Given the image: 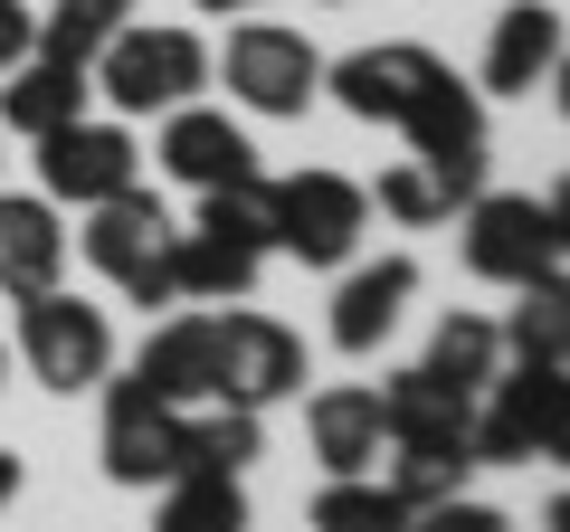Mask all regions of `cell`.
<instances>
[{"mask_svg": "<svg viewBox=\"0 0 570 532\" xmlns=\"http://www.w3.org/2000/svg\"><path fill=\"white\" fill-rule=\"evenodd\" d=\"M305 390V343H295V324H276V314L257 305H228L219 314V410H276V400H295Z\"/></svg>", "mask_w": 570, "mask_h": 532, "instance_id": "11", "label": "cell"}, {"mask_svg": "<svg viewBox=\"0 0 570 532\" xmlns=\"http://www.w3.org/2000/svg\"><path fill=\"white\" fill-rule=\"evenodd\" d=\"M475 466H532L570 447V362H504L475 390Z\"/></svg>", "mask_w": 570, "mask_h": 532, "instance_id": "3", "label": "cell"}, {"mask_svg": "<svg viewBox=\"0 0 570 532\" xmlns=\"http://www.w3.org/2000/svg\"><path fill=\"white\" fill-rule=\"evenodd\" d=\"M409 295H419V257H352L343 286H333V352H381L400 333Z\"/></svg>", "mask_w": 570, "mask_h": 532, "instance_id": "15", "label": "cell"}, {"mask_svg": "<svg viewBox=\"0 0 570 532\" xmlns=\"http://www.w3.org/2000/svg\"><path fill=\"white\" fill-rule=\"evenodd\" d=\"M86 86H96L115 115H171V105H190L209 86V39L181 20H124L115 39L96 48V67H86Z\"/></svg>", "mask_w": 570, "mask_h": 532, "instance_id": "2", "label": "cell"}, {"mask_svg": "<svg viewBox=\"0 0 570 532\" xmlns=\"http://www.w3.org/2000/svg\"><path fill=\"white\" fill-rule=\"evenodd\" d=\"M153 532H247V485L238 475H171Z\"/></svg>", "mask_w": 570, "mask_h": 532, "instance_id": "25", "label": "cell"}, {"mask_svg": "<svg viewBox=\"0 0 570 532\" xmlns=\"http://www.w3.org/2000/svg\"><path fill=\"white\" fill-rule=\"evenodd\" d=\"M39 48V20H29V0H0V77Z\"/></svg>", "mask_w": 570, "mask_h": 532, "instance_id": "30", "label": "cell"}, {"mask_svg": "<svg viewBox=\"0 0 570 532\" xmlns=\"http://www.w3.org/2000/svg\"><path fill=\"white\" fill-rule=\"evenodd\" d=\"M362 200L381 209V219H400V228H438V219H456V200L438 190V171H428V162H409V152H400V162H390L381 181L362 190Z\"/></svg>", "mask_w": 570, "mask_h": 532, "instance_id": "28", "label": "cell"}, {"mask_svg": "<svg viewBox=\"0 0 570 532\" xmlns=\"http://www.w3.org/2000/svg\"><path fill=\"white\" fill-rule=\"evenodd\" d=\"M400 134H409V162L438 171V190H448L456 209L485 190V162H494V144H485V96H475L456 67H448V77H438V86H428V96L400 115Z\"/></svg>", "mask_w": 570, "mask_h": 532, "instance_id": "8", "label": "cell"}, {"mask_svg": "<svg viewBox=\"0 0 570 532\" xmlns=\"http://www.w3.org/2000/svg\"><path fill=\"white\" fill-rule=\"evenodd\" d=\"M209 77H228V96H238L247 115L285 124V115H305V105L324 96V48H314L305 29H285V20H238L228 48L209 58Z\"/></svg>", "mask_w": 570, "mask_h": 532, "instance_id": "5", "label": "cell"}, {"mask_svg": "<svg viewBox=\"0 0 570 532\" xmlns=\"http://www.w3.org/2000/svg\"><path fill=\"white\" fill-rule=\"evenodd\" d=\"M371 400H381V437H390V447H475V437H466V428H475V400L438 390L419 362L390 371Z\"/></svg>", "mask_w": 570, "mask_h": 532, "instance_id": "20", "label": "cell"}, {"mask_svg": "<svg viewBox=\"0 0 570 532\" xmlns=\"http://www.w3.org/2000/svg\"><path fill=\"white\" fill-rule=\"evenodd\" d=\"M20 475H29V466H20V456H10V447H0V513L20 504Z\"/></svg>", "mask_w": 570, "mask_h": 532, "instance_id": "31", "label": "cell"}, {"mask_svg": "<svg viewBox=\"0 0 570 532\" xmlns=\"http://www.w3.org/2000/svg\"><path fill=\"white\" fill-rule=\"evenodd\" d=\"M561 0H513L504 20H494V39H485V67H475V86L485 96H532V86H551L561 77Z\"/></svg>", "mask_w": 570, "mask_h": 532, "instance_id": "17", "label": "cell"}, {"mask_svg": "<svg viewBox=\"0 0 570 532\" xmlns=\"http://www.w3.org/2000/svg\"><path fill=\"white\" fill-rule=\"evenodd\" d=\"M324 10H343V0H324Z\"/></svg>", "mask_w": 570, "mask_h": 532, "instance_id": "33", "label": "cell"}, {"mask_svg": "<svg viewBox=\"0 0 570 532\" xmlns=\"http://www.w3.org/2000/svg\"><path fill=\"white\" fill-rule=\"evenodd\" d=\"M153 162H163L181 190L257 181V144H247V124H238V115H219V105H200V96L163 115V144H153Z\"/></svg>", "mask_w": 570, "mask_h": 532, "instance_id": "14", "label": "cell"}, {"mask_svg": "<svg viewBox=\"0 0 570 532\" xmlns=\"http://www.w3.org/2000/svg\"><path fill=\"white\" fill-rule=\"evenodd\" d=\"M134 181H142V144L124 124L77 115V124H58V134H39V200L96 209V200H115V190H134Z\"/></svg>", "mask_w": 570, "mask_h": 532, "instance_id": "12", "label": "cell"}, {"mask_svg": "<svg viewBox=\"0 0 570 532\" xmlns=\"http://www.w3.org/2000/svg\"><path fill=\"white\" fill-rule=\"evenodd\" d=\"M276 257V219H266V171L257 181L200 190L190 228H171V295L181 305H247Z\"/></svg>", "mask_w": 570, "mask_h": 532, "instance_id": "1", "label": "cell"}, {"mask_svg": "<svg viewBox=\"0 0 570 532\" xmlns=\"http://www.w3.org/2000/svg\"><path fill=\"white\" fill-rule=\"evenodd\" d=\"M171 209H163V190H115V200H96L86 209V228H77V247H86V266H96L105 286L124 295V305H181L171 295Z\"/></svg>", "mask_w": 570, "mask_h": 532, "instance_id": "4", "label": "cell"}, {"mask_svg": "<svg viewBox=\"0 0 570 532\" xmlns=\"http://www.w3.org/2000/svg\"><path fill=\"white\" fill-rule=\"evenodd\" d=\"M105 437H96V456H105V475H115V485H171V447H181V410H171L163 390L142 381V371H105Z\"/></svg>", "mask_w": 570, "mask_h": 532, "instance_id": "13", "label": "cell"}, {"mask_svg": "<svg viewBox=\"0 0 570 532\" xmlns=\"http://www.w3.org/2000/svg\"><path fill=\"white\" fill-rule=\"evenodd\" d=\"M134 371L153 390H163L171 410H209L219 400V314H163V324L142 333V352H134Z\"/></svg>", "mask_w": 570, "mask_h": 532, "instance_id": "16", "label": "cell"}, {"mask_svg": "<svg viewBox=\"0 0 570 532\" xmlns=\"http://www.w3.org/2000/svg\"><path fill=\"white\" fill-rule=\"evenodd\" d=\"M266 447L257 410H181V447H171V475H247V456Z\"/></svg>", "mask_w": 570, "mask_h": 532, "instance_id": "22", "label": "cell"}, {"mask_svg": "<svg viewBox=\"0 0 570 532\" xmlns=\"http://www.w3.org/2000/svg\"><path fill=\"white\" fill-rule=\"evenodd\" d=\"M466 266L485 286H542L561 276V200H532V190H475L466 200Z\"/></svg>", "mask_w": 570, "mask_h": 532, "instance_id": "6", "label": "cell"}, {"mask_svg": "<svg viewBox=\"0 0 570 532\" xmlns=\"http://www.w3.org/2000/svg\"><path fill=\"white\" fill-rule=\"evenodd\" d=\"M67 276V219L39 190H0V295H48Z\"/></svg>", "mask_w": 570, "mask_h": 532, "instance_id": "18", "label": "cell"}, {"mask_svg": "<svg viewBox=\"0 0 570 532\" xmlns=\"http://www.w3.org/2000/svg\"><path fill=\"white\" fill-rule=\"evenodd\" d=\"M124 20H134V0H48L39 58H58V67H96V48L115 39Z\"/></svg>", "mask_w": 570, "mask_h": 532, "instance_id": "27", "label": "cell"}, {"mask_svg": "<svg viewBox=\"0 0 570 532\" xmlns=\"http://www.w3.org/2000/svg\"><path fill=\"white\" fill-rule=\"evenodd\" d=\"M438 77H448V58L428 39H371V48H352V58H324V96L343 105L352 124H390V134H400V115Z\"/></svg>", "mask_w": 570, "mask_h": 532, "instance_id": "10", "label": "cell"}, {"mask_svg": "<svg viewBox=\"0 0 570 532\" xmlns=\"http://www.w3.org/2000/svg\"><path fill=\"white\" fill-rule=\"evenodd\" d=\"M209 20H247V10H257V0H200Z\"/></svg>", "mask_w": 570, "mask_h": 532, "instance_id": "32", "label": "cell"}, {"mask_svg": "<svg viewBox=\"0 0 570 532\" xmlns=\"http://www.w3.org/2000/svg\"><path fill=\"white\" fill-rule=\"evenodd\" d=\"M20 362L39 371L48 390H96L105 371H115V324H105V305H77L67 286L48 295H20Z\"/></svg>", "mask_w": 570, "mask_h": 532, "instance_id": "9", "label": "cell"}, {"mask_svg": "<svg viewBox=\"0 0 570 532\" xmlns=\"http://www.w3.org/2000/svg\"><path fill=\"white\" fill-rule=\"evenodd\" d=\"M86 96H96V86H86V67H58V58H39V48H29V58L0 77V124L39 144V134H58V124L86 115Z\"/></svg>", "mask_w": 570, "mask_h": 532, "instance_id": "21", "label": "cell"}, {"mask_svg": "<svg viewBox=\"0 0 570 532\" xmlns=\"http://www.w3.org/2000/svg\"><path fill=\"white\" fill-rule=\"evenodd\" d=\"M305 437H314V466L324 475H381V400L362 381H333L305 400Z\"/></svg>", "mask_w": 570, "mask_h": 532, "instance_id": "19", "label": "cell"}, {"mask_svg": "<svg viewBox=\"0 0 570 532\" xmlns=\"http://www.w3.org/2000/svg\"><path fill=\"white\" fill-rule=\"evenodd\" d=\"M409 532H513V513L485 504V494H438V504L409 513Z\"/></svg>", "mask_w": 570, "mask_h": 532, "instance_id": "29", "label": "cell"}, {"mask_svg": "<svg viewBox=\"0 0 570 532\" xmlns=\"http://www.w3.org/2000/svg\"><path fill=\"white\" fill-rule=\"evenodd\" d=\"M419 371H428L438 390H456V400H475V390H485L494 371H504V343H494V314H448Z\"/></svg>", "mask_w": 570, "mask_h": 532, "instance_id": "23", "label": "cell"}, {"mask_svg": "<svg viewBox=\"0 0 570 532\" xmlns=\"http://www.w3.org/2000/svg\"><path fill=\"white\" fill-rule=\"evenodd\" d=\"M494 343H504V362H561L570 352V286L561 276L513 286V314L494 324Z\"/></svg>", "mask_w": 570, "mask_h": 532, "instance_id": "24", "label": "cell"}, {"mask_svg": "<svg viewBox=\"0 0 570 532\" xmlns=\"http://www.w3.org/2000/svg\"><path fill=\"white\" fill-rule=\"evenodd\" d=\"M266 219H276V247L295 266H352L371 200L352 171H285V181H266Z\"/></svg>", "mask_w": 570, "mask_h": 532, "instance_id": "7", "label": "cell"}, {"mask_svg": "<svg viewBox=\"0 0 570 532\" xmlns=\"http://www.w3.org/2000/svg\"><path fill=\"white\" fill-rule=\"evenodd\" d=\"M305 523L314 532H409V504L381 475H324V494H314Z\"/></svg>", "mask_w": 570, "mask_h": 532, "instance_id": "26", "label": "cell"}]
</instances>
